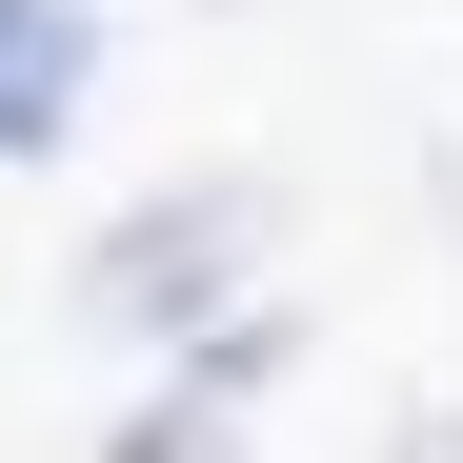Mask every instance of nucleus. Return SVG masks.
Returning <instances> with one entry per match:
<instances>
[{
    "mask_svg": "<svg viewBox=\"0 0 463 463\" xmlns=\"http://www.w3.org/2000/svg\"><path fill=\"white\" fill-rule=\"evenodd\" d=\"M41 121H61V41H41V21H0V141H41Z\"/></svg>",
    "mask_w": 463,
    "mask_h": 463,
    "instance_id": "nucleus-1",
    "label": "nucleus"
},
{
    "mask_svg": "<svg viewBox=\"0 0 463 463\" xmlns=\"http://www.w3.org/2000/svg\"><path fill=\"white\" fill-rule=\"evenodd\" d=\"M403 463H463V423H423V443H403Z\"/></svg>",
    "mask_w": 463,
    "mask_h": 463,
    "instance_id": "nucleus-2",
    "label": "nucleus"
}]
</instances>
